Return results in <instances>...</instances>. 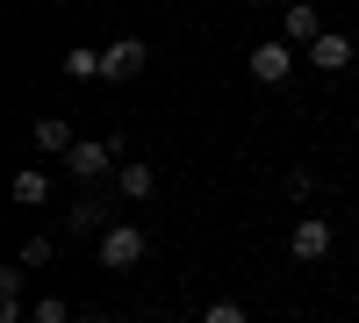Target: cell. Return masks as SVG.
Segmentation results:
<instances>
[{
    "mask_svg": "<svg viewBox=\"0 0 359 323\" xmlns=\"http://www.w3.org/2000/svg\"><path fill=\"white\" fill-rule=\"evenodd\" d=\"M94 252H101V266H108V273H137L144 259H151V238H144L137 223H108L101 238H94Z\"/></svg>",
    "mask_w": 359,
    "mask_h": 323,
    "instance_id": "6da1fadb",
    "label": "cell"
},
{
    "mask_svg": "<svg viewBox=\"0 0 359 323\" xmlns=\"http://www.w3.org/2000/svg\"><path fill=\"white\" fill-rule=\"evenodd\" d=\"M331 238H338V223H331V216H302V223L287 230V252L302 259V266H316V259H331Z\"/></svg>",
    "mask_w": 359,
    "mask_h": 323,
    "instance_id": "7a4b0ae2",
    "label": "cell"
},
{
    "mask_svg": "<svg viewBox=\"0 0 359 323\" xmlns=\"http://www.w3.org/2000/svg\"><path fill=\"white\" fill-rule=\"evenodd\" d=\"M115 158H123V151H115V137H101V144H94V137H79L72 151H65V172H72V180H101Z\"/></svg>",
    "mask_w": 359,
    "mask_h": 323,
    "instance_id": "3957f363",
    "label": "cell"
},
{
    "mask_svg": "<svg viewBox=\"0 0 359 323\" xmlns=\"http://www.w3.org/2000/svg\"><path fill=\"white\" fill-rule=\"evenodd\" d=\"M245 65H252V79H259V86H287V72H294V43H287V36H273V43H259Z\"/></svg>",
    "mask_w": 359,
    "mask_h": 323,
    "instance_id": "277c9868",
    "label": "cell"
},
{
    "mask_svg": "<svg viewBox=\"0 0 359 323\" xmlns=\"http://www.w3.org/2000/svg\"><path fill=\"white\" fill-rule=\"evenodd\" d=\"M302 57H309V65H316L323 79H331V72H345V65H352V57H359V43L345 36V29H323V36H316V43H309Z\"/></svg>",
    "mask_w": 359,
    "mask_h": 323,
    "instance_id": "5b68a950",
    "label": "cell"
},
{
    "mask_svg": "<svg viewBox=\"0 0 359 323\" xmlns=\"http://www.w3.org/2000/svg\"><path fill=\"white\" fill-rule=\"evenodd\" d=\"M144 65H151V43L144 36H115L108 43V79H137Z\"/></svg>",
    "mask_w": 359,
    "mask_h": 323,
    "instance_id": "8992f818",
    "label": "cell"
},
{
    "mask_svg": "<svg viewBox=\"0 0 359 323\" xmlns=\"http://www.w3.org/2000/svg\"><path fill=\"white\" fill-rule=\"evenodd\" d=\"M29 144H36L43 158H65V151H72L79 137H72V123H65V115H36V130H29Z\"/></svg>",
    "mask_w": 359,
    "mask_h": 323,
    "instance_id": "52a82bcc",
    "label": "cell"
},
{
    "mask_svg": "<svg viewBox=\"0 0 359 323\" xmlns=\"http://www.w3.org/2000/svg\"><path fill=\"white\" fill-rule=\"evenodd\" d=\"M8 194H15V209H43L50 201V165H22L8 180Z\"/></svg>",
    "mask_w": 359,
    "mask_h": 323,
    "instance_id": "ba28073f",
    "label": "cell"
},
{
    "mask_svg": "<svg viewBox=\"0 0 359 323\" xmlns=\"http://www.w3.org/2000/svg\"><path fill=\"white\" fill-rule=\"evenodd\" d=\"M280 36H287V43H302V50L323 36V15H316V0H294V8H287V22H280Z\"/></svg>",
    "mask_w": 359,
    "mask_h": 323,
    "instance_id": "9c48e42d",
    "label": "cell"
},
{
    "mask_svg": "<svg viewBox=\"0 0 359 323\" xmlns=\"http://www.w3.org/2000/svg\"><path fill=\"white\" fill-rule=\"evenodd\" d=\"M22 280H29V266L15 259V266L0 273V323H29V302H22Z\"/></svg>",
    "mask_w": 359,
    "mask_h": 323,
    "instance_id": "30bf717a",
    "label": "cell"
},
{
    "mask_svg": "<svg viewBox=\"0 0 359 323\" xmlns=\"http://www.w3.org/2000/svg\"><path fill=\"white\" fill-rule=\"evenodd\" d=\"M65 230H72V238H101V230H108V216H101V201H94V194H79L72 209H65Z\"/></svg>",
    "mask_w": 359,
    "mask_h": 323,
    "instance_id": "8fae6325",
    "label": "cell"
},
{
    "mask_svg": "<svg viewBox=\"0 0 359 323\" xmlns=\"http://www.w3.org/2000/svg\"><path fill=\"white\" fill-rule=\"evenodd\" d=\"M115 187H123L130 201H151L158 194V165H115Z\"/></svg>",
    "mask_w": 359,
    "mask_h": 323,
    "instance_id": "7c38bea8",
    "label": "cell"
},
{
    "mask_svg": "<svg viewBox=\"0 0 359 323\" xmlns=\"http://www.w3.org/2000/svg\"><path fill=\"white\" fill-rule=\"evenodd\" d=\"M57 65H65V79H108V50H65V57H57Z\"/></svg>",
    "mask_w": 359,
    "mask_h": 323,
    "instance_id": "4fadbf2b",
    "label": "cell"
},
{
    "mask_svg": "<svg viewBox=\"0 0 359 323\" xmlns=\"http://www.w3.org/2000/svg\"><path fill=\"white\" fill-rule=\"evenodd\" d=\"M29 323H79L65 295H43V302H29Z\"/></svg>",
    "mask_w": 359,
    "mask_h": 323,
    "instance_id": "5bb4252c",
    "label": "cell"
},
{
    "mask_svg": "<svg viewBox=\"0 0 359 323\" xmlns=\"http://www.w3.org/2000/svg\"><path fill=\"white\" fill-rule=\"evenodd\" d=\"M50 259H57V238H29V245H22V266H29V273L50 266Z\"/></svg>",
    "mask_w": 359,
    "mask_h": 323,
    "instance_id": "9a60e30c",
    "label": "cell"
},
{
    "mask_svg": "<svg viewBox=\"0 0 359 323\" xmlns=\"http://www.w3.org/2000/svg\"><path fill=\"white\" fill-rule=\"evenodd\" d=\"M201 323H252V316H245V302H208Z\"/></svg>",
    "mask_w": 359,
    "mask_h": 323,
    "instance_id": "2e32d148",
    "label": "cell"
},
{
    "mask_svg": "<svg viewBox=\"0 0 359 323\" xmlns=\"http://www.w3.org/2000/svg\"><path fill=\"white\" fill-rule=\"evenodd\" d=\"M309 187H316V172H309V165H294V172H287V201H302Z\"/></svg>",
    "mask_w": 359,
    "mask_h": 323,
    "instance_id": "e0dca14e",
    "label": "cell"
},
{
    "mask_svg": "<svg viewBox=\"0 0 359 323\" xmlns=\"http://www.w3.org/2000/svg\"><path fill=\"white\" fill-rule=\"evenodd\" d=\"M79 323H108V316H79Z\"/></svg>",
    "mask_w": 359,
    "mask_h": 323,
    "instance_id": "ac0fdd59",
    "label": "cell"
}]
</instances>
